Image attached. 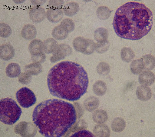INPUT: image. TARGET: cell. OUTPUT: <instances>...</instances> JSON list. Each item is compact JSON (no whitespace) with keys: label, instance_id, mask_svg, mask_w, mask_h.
Returning a JSON list of instances; mask_svg holds the SVG:
<instances>
[{"label":"cell","instance_id":"26","mask_svg":"<svg viewBox=\"0 0 155 137\" xmlns=\"http://www.w3.org/2000/svg\"><path fill=\"white\" fill-rule=\"evenodd\" d=\"M46 0H31V2L35 6H39L41 5L46 2Z\"/></svg>","mask_w":155,"mask_h":137},{"label":"cell","instance_id":"8","mask_svg":"<svg viewBox=\"0 0 155 137\" xmlns=\"http://www.w3.org/2000/svg\"><path fill=\"white\" fill-rule=\"evenodd\" d=\"M136 94L139 100L145 101L149 100L151 98L152 92L149 87L147 85H142L137 87Z\"/></svg>","mask_w":155,"mask_h":137},{"label":"cell","instance_id":"11","mask_svg":"<svg viewBox=\"0 0 155 137\" xmlns=\"http://www.w3.org/2000/svg\"><path fill=\"white\" fill-rule=\"evenodd\" d=\"M14 53V48L11 45L5 44L1 46L0 56L2 59L7 61L11 59Z\"/></svg>","mask_w":155,"mask_h":137},{"label":"cell","instance_id":"17","mask_svg":"<svg viewBox=\"0 0 155 137\" xmlns=\"http://www.w3.org/2000/svg\"><path fill=\"white\" fill-rule=\"evenodd\" d=\"M121 56L124 61L128 62L133 59L134 56V54L130 48L124 47L121 51Z\"/></svg>","mask_w":155,"mask_h":137},{"label":"cell","instance_id":"3","mask_svg":"<svg viewBox=\"0 0 155 137\" xmlns=\"http://www.w3.org/2000/svg\"><path fill=\"white\" fill-rule=\"evenodd\" d=\"M153 17L152 12L144 4L128 2L117 10L114 18V28L121 38L139 40L150 30Z\"/></svg>","mask_w":155,"mask_h":137},{"label":"cell","instance_id":"10","mask_svg":"<svg viewBox=\"0 0 155 137\" xmlns=\"http://www.w3.org/2000/svg\"><path fill=\"white\" fill-rule=\"evenodd\" d=\"M37 33L36 27L31 24L25 25L22 28L21 31L23 37L28 40H30L35 38Z\"/></svg>","mask_w":155,"mask_h":137},{"label":"cell","instance_id":"4","mask_svg":"<svg viewBox=\"0 0 155 137\" xmlns=\"http://www.w3.org/2000/svg\"><path fill=\"white\" fill-rule=\"evenodd\" d=\"M22 111L16 102L7 98L0 101V119L1 122L8 125L15 123L20 118Z\"/></svg>","mask_w":155,"mask_h":137},{"label":"cell","instance_id":"14","mask_svg":"<svg viewBox=\"0 0 155 137\" xmlns=\"http://www.w3.org/2000/svg\"><path fill=\"white\" fill-rule=\"evenodd\" d=\"M126 124V122L123 119L120 117H117L112 121L111 127L114 132H119L124 130Z\"/></svg>","mask_w":155,"mask_h":137},{"label":"cell","instance_id":"2","mask_svg":"<svg viewBox=\"0 0 155 137\" xmlns=\"http://www.w3.org/2000/svg\"><path fill=\"white\" fill-rule=\"evenodd\" d=\"M32 121L42 135L60 137L76 120L75 109L71 103L56 99L43 101L33 112Z\"/></svg>","mask_w":155,"mask_h":137},{"label":"cell","instance_id":"16","mask_svg":"<svg viewBox=\"0 0 155 137\" xmlns=\"http://www.w3.org/2000/svg\"><path fill=\"white\" fill-rule=\"evenodd\" d=\"M141 59L143 62L144 69L151 70L155 67V58L150 54L144 55L142 57Z\"/></svg>","mask_w":155,"mask_h":137},{"label":"cell","instance_id":"22","mask_svg":"<svg viewBox=\"0 0 155 137\" xmlns=\"http://www.w3.org/2000/svg\"><path fill=\"white\" fill-rule=\"evenodd\" d=\"M60 24L64 27L68 32H72L74 29V23L71 19L70 18L64 19L61 22Z\"/></svg>","mask_w":155,"mask_h":137},{"label":"cell","instance_id":"21","mask_svg":"<svg viewBox=\"0 0 155 137\" xmlns=\"http://www.w3.org/2000/svg\"><path fill=\"white\" fill-rule=\"evenodd\" d=\"M108 35L107 30L103 28H98L94 32L95 37L97 40H104L107 38Z\"/></svg>","mask_w":155,"mask_h":137},{"label":"cell","instance_id":"9","mask_svg":"<svg viewBox=\"0 0 155 137\" xmlns=\"http://www.w3.org/2000/svg\"><path fill=\"white\" fill-rule=\"evenodd\" d=\"M154 74L150 71H145L139 75L138 81L139 83L143 85L150 86L155 81Z\"/></svg>","mask_w":155,"mask_h":137},{"label":"cell","instance_id":"24","mask_svg":"<svg viewBox=\"0 0 155 137\" xmlns=\"http://www.w3.org/2000/svg\"><path fill=\"white\" fill-rule=\"evenodd\" d=\"M64 4L63 0H49V5L52 8H61Z\"/></svg>","mask_w":155,"mask_h":137},{"label":"cell","instance_id":"27","mask_svg":"<svg viewBox=\"0 0 155 137\" xmlns=\"http://www.w3.org/2000/svg\"><path fill=\"white\" fill-rule=\"evenodd\" d=\"M101 115H99H99H98L97 116V117H99L100 119H101Z\"/></svg>","mask_w":155,"mask_h":137},{"label":"cell","instance_id":"23","mask_svg":"<svg viewBox=\"0 0 155 137\" xmlns=\"http://www.w3.org/2000/svg\"><path fill=\"white\" fill-rule=\"evenodd\" d=\"M71 137H95L91 132L87 130H82L75 132Z\"/></svg>","mask_w":155,"mask_h":137},{"label":"cell","instance_id":"25","mask_svg":"<svg viewBox=\"0 0 155 137\" xmlns=\"http://www.w3.org/2000/svg\"><path fill=\"white\" fill-rule=\"evenodd\" d=\"M32 59L34 61L42 62L45 60V56L43 53H37L32 54Z\"/></svg>","mask_w":155,"mask_h":137},{"label":"cell","instance_id":"7","mask_svg":"<svg viewBox=\"0 0 155 137\" xmlns=\"http://www.w3.org/2000/svg\"><path fill=\"white\" fill-rule=\"evenodd\" d=\"M47 18L49 21L53 23L60 21L63 17L61 8H50L46 12Z\"/></svg>","mask_w":155,"mask_h":137},{"label":"cell","instance_id":"15","mask_svg":"<svg viewBox=\"0 0 155 137\" xmlns=\"http://www.w3.org/2000/svg\"><path fill=\"white\" fill-rule=\"evenodd\" d=\"M130 68L133 73L137 75L144 69V66L141 59H137L132 62L130 65Z\"/></svg>","mask_w":155,"mask_h":137},{"label":"cell","instance_id":"20","mask_svg":"<svg viewBox=\"0 0 155 137\" xmlns=\"http://www.w3.org/2000/svg\"><path fill=\"white\" fill-rule=\"evenodd\" d=\"M12 32V29L8 24L3 22L0 23V33L2 37H8L10 35Z\"/></svg>","mask_w":155,"mask_h":137},{"label":"cell","instance_id":"19","mask_svg":"<svg viewBox=\"0 0 155 137\" xmlns=\"http://www.w3.org/2000/svg\"><path fill=\"white\" fill-rule=\"evenodd\" d=\"M42 43L39 39H35L31 42L29 46V49L32 54L40 52L42 49Z\"/></svg>","mask_w":155,"mask_h":137},{"label":"cell","instance_id":"18","mask_svg":"<svg viewBox=\"0 0 155 137\" xmlns=\"http://www.w3.org/2000/svg\"><path fill=\"white\" fill-rule=\"evenodd\" d=\"M111 11L105 6L99 7L97 11V15L99 18L104 20L109 18L111 14Z\"/></svg>","mask_w":155,"mask_h":137},{"label":"cell","instance_id":"6","mask_svg":"<svg viewBox=\"0 0 155 137\" xmlns=\"http://www.w3.org/2000/svg\"><path fill=\"white\" fill-rule=\"evenodd\" d=\"M29 16L31 20L35 23H38L45 18L46 13L45 10L39 6L33 7L30 10Z\"/></svg>","mask_w":155,"mask_h":137},{"label":"cell","instance_id":"1","mask_svg":"<svg viewBox=\"0 0 155 137\" xmlns=\"http://www.w3.org/2000/svg\"><path fill=\"white\" fill-rule=\"evenodd\" d=\"M52 95L71 101L79 99L86 92L89 84L87 72L80 65L64 61L53 66L47 77Z\"/></svg>","mask_w":155,"mask_h":137},{"label":"cell","instance_id":"5","mask_svg":"<svg viewBox=\"0 0 155 137\" xmlns=\"http://www.w3.org/2000/svg\"><path fill=\"white\" fill-rule=\"evenodd\" d=\"M16 97L19 104L24 108H28L32 106L36 101V97L33 92L25 87L17 91Z\"/></svg>","mask_w":155,"mask_h":137},{"label":"cell","instance_id":"12","mask_svg":"<svg viewBox=\"0 0 155 137\" xmlns=\"http://www.w3.org/2000/svg\"><path fill=\"white\" fill-rule=\"evenodd\" d=\"M79 8L78 3L75 2H71L67 3L64 6L63 10L65 15L72 16L78 12Z\"/></svg>","mask_w":155,"mask_h":137},{"label":"cell","instance_id":"13","mask_svg":"<svg viewBox=\"0 0 155 137\" xmlns=\"http://www.w3.org/2000/svg\"><path fill=\"white\" fill-rule=\"evenodd\" d=\"M68 34V32L65 28L60 24L55 26L52 31L53 36L58 39H62L65 38Z\"/></svg>","mask_w":155,"mask_h":137}]
</instances>
